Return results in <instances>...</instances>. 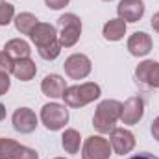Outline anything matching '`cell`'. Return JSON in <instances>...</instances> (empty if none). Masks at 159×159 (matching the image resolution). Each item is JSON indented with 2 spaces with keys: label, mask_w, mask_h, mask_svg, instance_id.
Here are the masks:
<instances>
[{
  "label": "cell",
  "mask_w": 159,
  "mask_h": 159,
  "mask_svg": "<svg viewBox=\"0 0 159 159\" xmlns=\"http://www.w3.org/2000/svg\"><path fill=\"white\" fill-rule=\"evenodd\" d=\"M119 19L124 22H137L144 15V2L143 0H120L117 6Z\"/></svg>",
  "instance_id": "30bf717a"
},
{
  "label": "cell",
  "mask_w": 159,
  "mask_h": 159,
  "mask_svg": "<svg viewBox=\"0 0 159 159\" xmlns=\"http://www.w3.org/2000/svg\"><path fill=\"white\" fill-rule=\"evenodd\" d=\"M122 113V104L119 100H104L98 104L94 117H93V126L98 133H111L115 129L117 120H120Z\"/></svg>",
  "instance_id": "6da1fadb"
},
{
  "label": "cell",
  "mask_w": 159,
  "mask_h": 159,
  "mask_svg": "<svg viewBox=\"0 0 159 159\" xmlns=\"http://www.w3.org/2000/svg\"><path fill=\"white\" fill-rule=\"evenodd\" d=\"M102 94L100 91V85L94 83V81H87V83H80V85H72V87H67L65 93H63V100L69 107H83L94 100H98Z\"/></svg>",
  "instance_id": "7a4b0ae2"
},
{
  "label": "cell",
  "mask_w": 159,
  "mask_h": 159,
  "mask_svg": "<svg viewBox=\"0 0 159 159\" xmlns=\"http://www.w3.org/2000/svg\"><path fill=\"white\" fill-rule=\"evenodd\" d=\"M150 131H152L154 139H156V141H159V117H157V119H154V122H152V128H150Z\"/></svg>",
  "instance_id": "4316f807"
},
{
  "label": "cell",
  "mask_w": 159,
  "mask_h": 159,
  "mask_svg": "<svg viewBox=\"0 0 159 159\" xmlns=\"http://www.w3.org/2000/svg\"><path fill=\"white\" fill-rule=\"evenodd\" d=\"M80 144H81V137L76 129H65V133L61 135V146L67 154H78Z\"/></svg>",
  "instance_id": "d6986e66"
},
{
  "label": "cell",
  "mask_w": 159,
  "mask_h": 159,
  "mask_svg": "<svg viewBox=\"0 0 159 159\" xmlns=\"http://www.w3.org/2000/svg\"><path fill=\"white\" fill-rule=\"evenodd\" d=\"M13 159H39V154L34 150V148H28V146H19V150L15 152Z\"/></svg>",
  "instance_id": "cb8c5ba5"
},
{
  "label": "cell",
  "mask_w": 159,
  "mask_h": 159,
  "mask_svg": "<svg viewBox=\"0 0 159 159\" xmlns=\"http://www.w3.org/2000/svg\"><path fill=\"white\" fill-rule=\"evenodd\" d=\"M6 119V106L4 104H0V120Z\"/></svg>",
  "instance_id": "f546056e"
},
{
  "label": "cell",
  "mask_w": 159,
  "mask_h": 159,
  "mask_svg": "<svg viewBox=\"0 0 159 159\" xmlns=\"http://www.w3.org/2000/svg\"><path fill=\"white\" fill-rule=\"evenodd\" d=\"M37 72V67L35 63L30 59V57H22V59H15V65H13V76L20 81H30V80L35 76Z\"/></svg>",
  "instance_id": "9a60e30c"
},
{
  "label": "cell",
  "mask_w": 159,
  "mask_h": 159,
  "mask_svg": "<svg viewBox=\"0 0 159 159\" xmlns=\"http://www.w3.org/2000/svg\"><path fill=\"white\" fill-rule=\"evenodd\" d=\"M143 115H144V102H143V98L131 96V98H128L122 104V113H120L122 124L133 126V124H137L143 119Z\"/></svg>",
  "instance_id": "9c48e42d"
},
{
  "label": "cell",
  "mask_w": 159,
  "mask_h": 159,
  "mask_svg": "<svg viewBox=\"0 0 159 159\" xmlns=\"http://www.w3.org/2000/svg\"><path fill=\"white\" fill-rule=\"evenodd\" d=\"M13 128L19 133H32L37 128V115L30 107H19L13 113Z\"/></svg>",
  "instance_id": "8fae6325"
},
{
  "label": "cell",
  "mask_w": 159,
  "mask_h": 159,
  "mask_svg": "<svg viewBox=\"0 0 159 159\" xmlns=\"http://www.w3.org/2000/svg\"><path fill=\"white\" fill-rule=\"evenodd\" d=\"M13 65H15V59L7 54V52H0V72H6V74H9V72H13Z\"/></svg>",
  "instance_id": "603a6c76"
},
{
  "label": "cell",
  "mask_w": 159,
  "mask_h": 159,
  "mask_svg": "<svg viewBox=\"0 0 159 159\" xmlns=\"http://www.w3.org/2000/svg\"><path fill=\"white\" fill-rule=\"evenodd\" d=\"M65 89H67V83L59 74H46L44 80L41 81V91L48 98H61Z\"/></svg>",
  "instance_id": "5bb4252c"
},
{
  "label": "cell",
  "mask_w": 159,
  "mask_h": 159,
  "mask_svg": "<svg viewBox=\"0 0 159 159\" xmlns=\"http://www.w3.org/2000/svg\"><path fill=\"white\" fill-rule=\"evenodd\" d=\"M152 28L159 34V11L157 13H154V17H152Z\"/></svg>",
  "instance_id": "f1b7e54d"
},
{
  "label": "cell",
  "mask_w": 159,
  "mask_h": 159,
  "mask_svg": "<svg viewBox=\"0 0 159 159\" xmlns=\"http://www.w3.org/2000/svg\"><path fill=\"white\" fill-rule=\"evenodd\" d=\"M104 2H111V0H104Z\"/></svg>",
  "instance_id": "1f68e13d"
},
{
  "label": "cell",
  "mask_w": 159,
  "mask_h": 159,
  "mask_svg": "<svg viewBox=\"0 0 159 159\" xmlns=\"http://www.w3.org/2000/svg\"><path fill=\"white\" fill-rule=\"evenodd\" d=\"M13 22H15V28H17V32H20L22 35H30V32L39 24V20H37V17L34 15V13H28V11H24V13H19L15 19H13Z\"/></svg>",
  "instance_id": "ac0fdd59"
},
{
  "label": "cell",
  "mask_w": 159,
  "mask_h": 159,
  "mask_svg": "<svg viewBox=\"0 0 159 159\" xmlns=\"http://www.w3.org/2000/svg\"><path fill=\"white\" fill-rule=\"evenodd\" d=\"M19 143L7 137H0V159H13L15 152L19 150Z\"/></svg>",
  "instance_id": "ffe728a7"
},
{
  "label": "cell",
  "mask_w": 159,
  "mask_h": 159,
  "mask_svg": "<svg viewBox=\"0 0 159 159\" xmlns=\"http://www.w3.org/2000/svg\"><path fill=\"white\" fill-rule=\"evenodd\" d=\"M135 78L139 83L150 87V89H159V61L146 59L137 65L135 69Z\"/></svg>",
  "instance_id": "ba28073f"
},
{
  "label": "cell",
  "mask_w": 159,
  "mask_h": 159,
  "mask_svg": "<svg viewBox=\"0 0 159 159\" xmlns=\"http://www.w3.org/2000/svg\"><path fill=\"white\" fill-rule=\"evenodd\" d=\"M37 52H39L41 57H43V59H46V61L56 59V57L61 54V44H59V39L52 41L50 44H46V46H43V48H37Z\"/></svg>",
  "instance_id": "44dd1931"
},
{
  "label": "cell",
  "mask_w": 159,
  "mask_h": 159,
  "mask_svg": "<svg viewBox=\"0 0 159 159\" xmlns=\"http://www.w3.org/2000/svg\"><path fill=\"white\" fill-rule=\"evenodd\" d=\"M13 19H15L13 4H9L6 0H0V26H7Z\"/></svg>",
  "instance_id": "7402d4cb"
},
{
  "label": "cell",
  "mask_w": 159,
  "mask_h": 159,
  "mask_svg": "<svg viewBox=\"0 0 159 159\" xmlns=\"http://www.w3.org/2000/svg\"><path fill=\"white\" fill-rule=\"evenodd\" d=\"M54 159H65V157H54Z\"/></svg>",
  "instance_id": "4dcf8cb0"
},
{
  "label": "cell",
  "mask_w": 159,
  "mask_h": 159,
  "mask_svg": "<svg viewBox=\"0 0 159 159\" xmlns=\"http://www.w3.org/2000/svg\"><path fill=\"white\" fill-rule=\"evenodd\" d=\"M4 52H7L13 59H22V57H30V44L24 39H11L6 43Z\"/></svg>",
  "instance_id": "e0dca14e"
},
{
  "label": "cell",
  "mask_w": 159,
  "mask_h": 159,
  "mask_svg": "<svg viewBox=\"0 0 159 159\" xmlns=\"http://www.w3.org/2000/svg\"><path fill=\"white\" fill-rule=\"evenodd\" d=\"M128 50L135 57H143L152 52V37L144 32H135L128 39Z\"/></svg>",
  "instance_id": "7c38bea8"
},
{
  "label": "cell",
  "mask_w": 159,
  "mask_h": 159,
  "mask_svg": "<svg viewBox=\"0 0 159 159\" xmlns=\"http://www.w3.org/2000/svg\"><path fill=\"white\" fill-rule=\"evenodd\" d=\"M102 34L107 41H120L126 34V22L122 19H111L104 24Z\"/></svg>",
  "instance_id": "2e32d148"
},
{
  "label": "cell",
  "mask_w": 159,
  "mask_h": 159,
  "mask_svg": "<svg viewBox=\"0 0 159 159\" xmlns=\"http://www.w3.org/2000/svg\"><path fill=\"white\" fill-rule=\"evenodd\" d=\"M70 0H44V4L50 7V9H61L69 4Z\"/></svg>",
  "instance_id": "484cf974"
},
{
  "label": "cell",
  "mask_w": 159,
  "mask_h": 159,
  "mask_svg": "<svg viewBox=\"0 0 159 159\" xmlns=\"http://www.w3.org/2000/svg\"><path fill=\"white\" fill-rule=\"evenodd\" d=\"M111 144L102 135H91L85 139L81 148V159H109Z\"/></svg>",
  "instance_id": "5b68a950"
},
{
  "label": "cell",
  "mask_w": 159,
  "mask_h": 159,
  "mask_svg": "<svg viewBox=\"0 0 159 159\" xmlns=\"http://www.w3.org/2000/svg\"><path fill=\"white\" fill-rule=\"evenodd\" d=\"M129 159H159V157H156L154 154H148V152H141V154H135V156H131Z\"/></svg>",
  "instance_id": "83f0119b"
},
{
  "label": "cell",
  "mask_w": 159,
  "mask_h": 159,
  "mask_svg": "<svg viewBox=\"0 0 159 159\" xmlns=\"http://www.w3.org/2000/svg\"><path fill=\"white\" fill-rule=\"evenodd\" d=\"M30 39H32V43H34L37 48H43V46L50 44L52 41L57 39L56 26H52V24H48V22H39V24L30 32Z\"/></svg>",
  "instance_id": "4fadbf2b"
},
{
  "label": "cell",
  "mask_w": 159,
  "mask_h": 159,
  "mask_svg": "<svg viewBox=\"0 0 159 159\" xmlns=\"http://www.w3.org/2000/svg\"><path fill=\"white\" fill-rule=\"evenodd\" d=\"M109 144H111V150H113L117 156H126V154H129V152L135 148V135H133L129 129L115 128V129L111 131Z\"/></svg>",
  "instance_id": "52a82bcc"
},
{
  "label": "cell",
  "mask_w": 159,
  "mask_h": 159,
  "mask_svg": "<svg viewBox=\"0 0 159 159\" xmlns=\"http://www.w3.org/2000/svg\"><path fill=\"white\" fill-rule=\"evenodd\" d=\"M9 85H11L9 76H7L6 72H0V96H4V94L9 91Z\"/></svg>",
  "instance_id": "d4e9b609"
},
{
  "label": "cell",
  "mask_w": 159,
  "mask_h": 159,
  "mask_svg": "<svg viewBox=\"0 0 159 159\" xmlns=\"http://www.w3.org/2000/svg\"><path fill=\"white\" fill-rule=\"evenodd\" d=\"M41 122L44 124L46 129L57 131V129L65 128V124L69 122V109L63 104H57V102L44 104L43 109H41Z\"/></svg>",
  "instance_id": "277c9868"
},
{
  "label": "cell",
  "mask_w": 159,
  "mask_h": 159,
  "mask_svg": "<svg viewBox=\"0 0 159 159\" xmlns=\"http://www.w3.org/2000/svg\"><path fill=\"white\" fill-rule=\"evenodd\" d=\"M57 24L61 28V34L57 35L61 48H70L78 43L80 35H81V20L78 15L74 13H65L57 19Z\"/></svg>",
  "instance_id": "3957f363"
},
{
  "label": "cell",
  "mask_w": 159,
  "mask_h": 159,
  "mask_svg": "<svg viewBox=\"0 0 159 159\" xmlns=\"http://www.w3.org/2000/svg\"><path fill=\"white\" fill-rule=\"evenodd\" d=\"M63 69H65V74L70 80H83L91 74L93 63L85 54H72L65 59Z\"/></svg>",
  "instance_id": "8992f818"
}]
</instances>
